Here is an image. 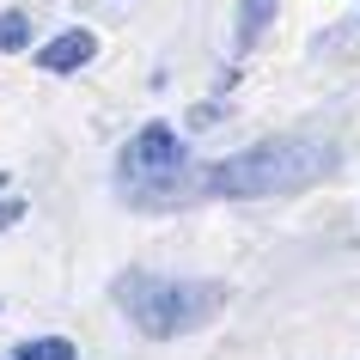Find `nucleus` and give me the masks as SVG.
I'll return each mask as SVG.
<instances>
[{
  "instance_id": "nucleus-1",
  "label": "nucleus",
  "mask_w": 360,
  "mask_h": 360,
  "mask_svg": "<svg viewBox=\"0 0 360 360\" xmlns=\"http://www.w3.org/2000/svg\"><path fill=\"white\" fill-rule=\"evenodd\" d=\"M336 165V141H318V134H281V141H257V147L232 153V159H214V165L190 171L195 195H232V202H250V195H293L311 190L318 177H330Z\"/></svg>"
},
{
  "instance_id": "nucleus-2",
  "label": "nucleus",
  "mask_w": 360,
  "mask_h": 360,
  "mask_svg": "<svg viewBox=\"0 0 360 360\" xmlns=\"http://www.w3.org/2000/svg\"><path fill=\"white\" fill-rule=\"evenodd\" d=\"M116 305L129 311V323L153 342H171V336H190L214 318L220 305V287L214 281H177V275H153V269H134L116 281Z\"/></svg>"
},
{
  "instance_id": "nucleus-3",
  "label": "nucleus",
  "mask_w": 360,
  "mask_h": 360,
  "mask_svg": "<svg viewBox=\"0 0 360 360\" xmlns=\"http://www.w3.org/2000/svg\"><path fill=\"white\" fill-rule=\"evenodd\" d=\"M190 171L195 165L184 159L177 129L147 122V129L122 147V159H116V184H122V195L141 202V208H171V202H190V195H195Z\"/></svg>"
},
{
  "instance_id": "nucleus-4",
  "label": "nucleus",
  "mask_w": 360,
  "mask_h": 360,
  "mask_svg": "<svg viewBox=\"0 0 360 360\" xmlns=\"http://www.w3.org/2000/svg\"><path fill=\"white\" fill-rule=\"evenodd\" d=\"M92 56H98L92 31H61L56 43H43V49H37V68H43V74H74V68H86Z\"/></svg>"
},
{
  "instance_id": "nucleus-5",
  "label": "nucleus",
  "mask_w": 360,
  "mask_h": 360,
  "mask_svg": "<svg viewBox=\"0 0 360 360\" xmlns=\"http://www.w3.org/2000/svg\"><path fill=\"white\" fill-rule=\"evenodd\" d=\"M13 360H79V354H74V342H68V336H37V342H19Z\"/></svg>"
},
{
  "instance_id": "nucleus-6",
  "label": "nucleus",
  "mask_w": 360,
  "mask_h": 360,
  "mask_svg": "<svg viewBox=\"0 0 360 360\" xmlns=\"http://www.w3.org/2000/svg\"><path fill=\"white\" fill-rule=\"evenodd\" d=\"M269 19H275V0H245V13H238V43H257Z\"/></svg>"
},
{
  "instance_id": "nucleus-7",
  "label": "nucleus",
  "mask_w": 360,
  "mask_h": 360,
  "mask_svg": "<svg viewBox=\"0 0 360 360\" xmlns=\"http://www.w3.org/2000/svg\"><path fill=\"white\" fill-rule=\"evenodd\" d=\"M0 49L13 56V49H31V19L25 13H0Z\"/></svg>"
},
{
  "instance_id": "nucleus-8",
  "label": "nucleus",
  "mask_w": 360,
  "mask_h": 360,
  "mask_svg": "<svg viewBox=\"0 0 360 360\" xmlns=\"http://www.w3.org/2000/svg\"><path fill=\"white\" fill-rule=\"evenodd\" d=\"M19 220H25V202H19V195H6V202H0V232L19 226Z\"/></svg>"
},
{
  "instance_id": "nucleus-9",
  "label": "nucleus",
  "mask_w": 360,
  "mask_h": 360,
  "mask_svg": "<svg viewBox=\"0 0 360 360\" xmlns=\"http://www.w3.org/2000/svg\"><path fill=\"white\" fill-rule=\"evenodd\" d=\"M0 190H6V171H0Z\"/></svg>"
}]
</instances>
